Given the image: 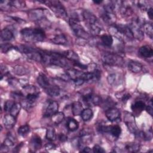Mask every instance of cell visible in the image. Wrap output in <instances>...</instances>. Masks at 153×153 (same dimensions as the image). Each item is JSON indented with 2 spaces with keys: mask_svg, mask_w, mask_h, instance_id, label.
I'll return each instance as SVG.
<instances>
[{
  "mask_svg": "<svg viewBox=\"0 0 153 153\" xmlns=\"http://www.w3.org/2000/svg\"><path fill=\"white\" fill-rule=\"evenodd\" d=\"M102 43L106 47H111L114 42L113 38L111 35H103L100 37Z\"/></svg>",
  "mask_w": 153,
  "mask_h": 153,
  "instance_id": "24",
  "label": "cell"
},
{
  "mask_svg": "<svg viewBox=\"0 0 153 153\" xmlns=\"http://www.w3.org/2000/svg\"><path fill=\"white\" fill-rule=\"evenodd\" d=\"M124 122L126 124L128 130H130L131 133L137 134V128L136 125L134 117L132 114L130 113H127V114H126L124 117Z\"/></svg>",
  "mask_w": 153,
  "mask_h": 153,
  "instance_id": "7",
  "label": "cell"
},
{
  "mask_svg": "<svg viewBox=\"0 0 153 153\" xmlns=\"http://www.w3.org/2000/svg\"><path fill=\"white\" fill-rule=\"evenodd\" d=\"M14 38L13 32L8 28L3 29L1 32V38L2 41H11Z\"/></svg>",
  "mask_w": 153,
  "mask_h": 153,
  "instance_id": "20",
  "label": "cell"
},
{
  "mask_svg": "<svg viewBox=\"0 0 153 153\" xmlns=\"http://www.w3.org/2000/svg\"><path fill=\"white\" fill-rule=\"evenodd\" d=\"M142 26H142L140 22L138 19L133 21L131 25L129 26L132 32L133 38L140 41L142 40L144 37Z\"/></svg>",
  "mask_w": 153,
  "mask_h": 153,
  "instance_id": "6",
  "label": "cell"
},
{
  "mask_svg": "<svg viewBox=\"0 0 153 153\" xmlns=\"http://www.w3.org/2000/svg\"><path fill=\"white\" fill-rule=\"evenodd\" d=\"M29 130L30 127L28 125L22 126L18 128V133L19 134V135L23 136L26 135L29 131Z\"/></svg>",
  "mask_w": 153,
  "mask_h": 153,
  "instance_id": "35",
  "label": "cell"
},
{
  "mask_svg": "<svg viewBox=\"0 0 153 153\" xmlns=\"http://www.w3.org/2000/svg\"><path fill=\"white\" fill-rule=\"evenodd\" d=\"M14 103V102L13 100H7L4 104V111L6 112H10Z\"/></svg>",
  "mask_w": 153,
  "mask_h": 153,
  "instance_id": "38",
  "label": "cell"
},
{
  "mask_svg": "<svg viewBox=\"0 0 153 153\" xmlns=\"http://www.w3.org/2000/svg\"><path fill=\"white\" fill-rule=\"evenodd\" d=\"M59 140L62 142H65L68 139L67 136L65 134H64L63 133H60L59 136Z\"/></svg>",
  "mask_w": 153,
  "mask_h": 153,
  "instance_id": "45",
  "label": "cell"
},
{
  "mask_svg": "<svg viewBox=\"0 0 153 153\" xmlns=\"http://www.w3.org/2000/svg\"><path fill=\"white\" fill-rule=\"evenodd\" d=\"M72 112L74 116H77L81 115L83 111V108L82 104L79 102H74L72 104L71 106Z\"/></svg>",
  "mask_w": 153,
  "mask_h": 153,
  "instance_id": "22",
  "label": "cell"
},
{
  "mask_svg": "<svg viewBox=\"0 0 153 153\" xmlns=\"http://www.w3.org/2000/svg\"><path fill=\"white\" fill-rule=\"evenodd\" d=\"M126 149L130 152H137L139 149V145L136 143H129L126 145Z\"/></svg>",
  "mask_w": 153,
  "mask_h": 153,
  "instance_id": "34",
  "label": "cell"
},
{
  "mask_svg": "<svg viewBox=\"0 0 153 153\" xmlns=\"http://www.w3.org/2000/svg\"><path fill=\"white\" fill-rule=\"evenodd\" d=\"M121 132V129L119 126L118 125L111 126L109 133L114 137L118 138L120 136Z\"/></svg>",
  "mask_w": 153,
  "mask_h": 153,
  "instance_id": "29",
  "label": "cell"
},
{
  "mask_svg": "<svg viewBox=\"0 0 153 153\" xmlns=\"http://www.w3.org/2000/svg\"><path fill=\"white\" fill-rule=\"evenodd\" d=\"M8 73V69L7 68L4 66H2V65H1V79H2V77L4 76H5V75H7V74Z\"/></svg>",
  "mask_w": 153,
  "mask_h": 153,
  "instance_id": "42",
  "label": "cell"
},
{
  "mask_svg": "<svg viewBox=\"0 0 153 153\" xmlns=\"http://www.w3.org/2000/svg\"><path fill=\"white\" fill-rule=\"evenodd\" d=\"M93 151L94 152H98V153H103L105 152V150L98 145H96L93 148Z\"/></svg>",
  "mask_w": 153,
  "mask_h": 153,
  "instance_id": "40",
  "label": "cell"
},
{
  "mask_svg": "<svg viewBox=\"0 0 153 153\" xmlns=\"http://www.w3.org/2000/svg\"><path fill=\"white\" fill-rule=\"evenodd\" d=\"M102 18L103 20L108 25H113L115 24L116 20V16L114 14V12L105 11L102 14Z\"/></svg>",
  "mask_w": 153,
  "mask_h": 153,
  "instance_id": "11",
  "label": "cell"
},
{
  "mask_svg": "<svg viewBox=\"0 0 153 153\" xmlns=\"http://www.w3.org/2000/svg\"><path fill=\"white\" fill-rule=\"evenodd\" d=\"M59 109V104L57 102L51 100L50 101L44 112V116L46 117H52L54 114L57 112Z\"/></svg>",
  "mask_w": 153,
  "mask_h": 153,
  "instance_id": "10",
  "label": "cell"
},
{
  "mask_svg": "<svg viewBox=\"0 0 153 153\" xmlns=\"http://www.w3.org/2000/svg\"><path fill=\"white\" fill-rule=\"evenodd\" d=\"M117 75L116 74H111L107 77V81L110 85H114L117 81Z\"/></svg>",
  "mask_w": 153,
  "mask_h": 153,
  "instance_id": "37",
  "label": "cell"
},
{
  "mask_svg": "<svg viewBox=\"0 0 153 153\" xmlns=\"http://www.w3.org/2000/svg\"><path fill=\"white\" fill-rule=\"evenodd\" d=\"M105 115L110 121H115L120 117V112L116 108H109L105 111Z\"/></svg>",
  "mask_w": 153,
  "mask_h": 153,
  "instance_id": "9",
  "label": "cell"
},
{
  "mask_svg": "<svg viewBox=\"0 0 153 153\" xmlns=\"http://www.w3.org/2000/svg\"><path fill=\"white\" fill-rule=\"evenodd\" d=\"M65 58H66L68 60L74 63L76 62H79V57L78 54L72 50H68L65 51L63 53H62Z\"/></svg>",
  "mask_w": 153,
  "mask_h": 153,
  "instance_id": "16",
  "label": "cell"
},
{
  "mask_svg": "<svg viewBox=\"0 0 153 153\" xmlns=\"http://www.w3.org/2000/svg\"><path fill=\"white\" fill-rule=\"evenodd\" d=\"M45 148L47 150H51L56 148V145L52 143H48L45 145Z\"/></svg>",
  "mask_w": 153,
  "mask_h": 153,
  "instance_id": "43",
  "label": "cell"
},
{
  "mask_svg": "<svg viewBox=\"0 0 153 153\" xmlns=\"http://www.w3.org/2000/svg\"><path fill=\"white\" fill-rule=\"evenodd\" d=\"M45 90L49 96L52 97H56L59 96L61 91L58 86L52 84H50V85L47 87Z\"/></svg>",
  "mask_w": 153,
  "mask_h": 153,
  "instance_id": "19",
  "label": "cell"
},
{
  "mask_svg": "<svg viewBox=\"0 0 153 153\" xmlns=\"http://www.w3.org/2000/svg\"><path fill=\"white\" fill-rule=\"evenodd\" d=\"M128 69L133 73H139L143 69V65L136 61L131 60L128 64Z\"/></svg>",
  "mask_w": 153,
  "mask_h": 153,
  "instance_id": "15",
  "label": "cell"
},
{
  "mask_svg": "<svg viewBox=\"0 0 153 153\" xmlns=\"http://www.w3.org/2000/svg\"><path fill=\"white\" fill-rule=\"evenodd\" d=\"M81 115L83 121H87L92 118L93 115V113L91 109L86 108L85 109H83L82 112L81 114Z\"/></svg>",
  "mask_w": 153,
  "mask_h": 153,
  "instance_id": "26",
  "label": "cell"
},
{
  "mask_svg": "<svg viewBox=\"0 0 153 153\" xmlns=\"http://www.w3.org/2000/svg\"><path fill=\"white\" fill-rule=\"evenodd\" d=\"M138 7L142 10H148V4L146 1H139L138 2Z\"/></svg>",
  "mask_w": 153,
  "mask_h": 153,
  "instance_id": "41",
  "label": "cell"
},
{
  "mask_svg": "<svg viewBox=\"0 0 153 153\" xmlns=\"http://www.w3.org/2000/svg\"><path fill=\"white\" fill-rule=\"evenodd\" d=\"M69 25L72 30H73L76 36L83 39H89L90 35L85 30L84 27L79 24L78 19L74 17L70 18Z\"/></svg>",
  "mask_w": 153,
  "mask_h": 153,
  "instance_id": "3",
  "label": "cell"
},
{
  "mask_svg": "<svg viewBox=\"0 0 153 153\" xmlns=\"http://www.w3.org/2000/svg\"><path fill=\"white\" fill-rule=\"evenodd\" d=\"M45 136H46V138L50 141H53V140H56V134L54 129L51 127H49L47 129Z\"/></svg>",
  "mask_w": 153,
  "mask_h": 153,
  "instance_id": "30",
  "label": "cell"
},
{
  "mask_svg": "<svg viewBox=\"0 0 153 153\" xmlns=\"http://www.w3.org/2000/svg\"><path fill=\"white\" fill-rule=\"evenodd\" d=\"M10 4L11 7L16 8H23L25 6V2L23 1H10Z\"/></svg>",
  "mask_w": 153,
  "mask_h": 153,
  "instance_id": "36",
  "label": "cell"
},
{
  "mask_svg": "<svg viewBox=\"0 0 153 153\" xmlns=\"http://www.w3.org/2000/svg\"><path fill=\"white\" fill-rule=\"evenodd\" d=\"M115 96L118 99L120 100L121 101H122L123 102H126L128 100V99H130L131 97V96L129 93H126L124 91L117 93L115 94Z\"/></svg>",
  "mask_w": 153,
  "mask_h": 153,
  "instance_id": "31",
  "label": "cell"
},
{
  "mask_svg": "<svg viewBox=\"0 0 153 153\" xmlns=\"http://www.w3.org/2000/svg\"><path fill=\"white\" fill-rule=\"evenodd\" d=\"M66 126L69 130L70 131H75L78 129L79 127L78 122L74 118H69L66 123Z\"/></svg>",
  "mask_w": 153,
  "mask_h": 153,
  "instance_id": "25",
  "label": "cell"
},
{
  "mask_svg": "<svg viewBox=\"0 0 153 153\" xmlns=\"http://www.w3.org/2000/svg\"><path fill=\"white\" fill-rule=\"evenodd\" d=\"M82 152H91V149H90V148L89 147L86 146V147L83 148Z\"/></svg>",
  "mask_w": 153,
  "mask_h": 153,
  "instance_id": "47",
  "label": "cell"
},
{
  "mask_svg": "<svg viewBox=\"0 0 153 153\" xmlns=\"http://www.w3.org/2000/svg\"><path fill=\"white\" fill-rule=\"evenodd\" d=\"M51 41L56 44L58 45H66L68 44V39L66 36L63 33H59L56 35L52 39Z\"/></svg>",
  "mask_w": 153,
  "mask_h": 153,
  "instance_id": "17",
  "label": "cell"
},
{
  "mask_svg": "<svg viewBox=\"0 0 153 153\" xmlns=\"http://www.w3.org/2000/svg\"><path fill=\"white\" fill-rule=\"evenodd\" d=\"M42 62L48 65H54L61 68L70 66L68 60L60 53L42 51Z\"/></svg>",
  "mask_w": 153,
  "mask_h": 153,
  "instance_id": "1",
  "label": "cell"
},
{
  "mask_svg": "<svg viewBox=\"0 0 153 153\" xmlns=\"http://www.w3.org/2000/svg\"><path fill=\"white\" fill-rule=\"evenodd\" d=\"M36 81L39 85L44 90H45L47 87H48L51 84L50 83V81L47 76L44 74H42V73H41L39 74V75L37 77Z\"/></svg>",
  "mask_w": 153,
  "mask_h": 153,
  "instance_id": "12",
  "label": "cell"
},
{
  "mask_svg": "<svg viewBox=\"0 0 153 153\" xmlns=\"http://www.w3.org/2000/svg\"><path fill=\"white\" fill-rule=\"evenodd\" d=\"M44 10L42 8H35L28 11V17L30 20L38 21L45 17Z\"/></svg>",
  "mask_w": 153,
  "mask_h": 153,
  "instance_id": "8",
  "label": "cell"
},
{
  "mask_svg": "<svg viewBox=\"0 0 153 153\" xmlns=\"http://www.w3.org/2000/svg\"><path fill=\"white\" fill-rule=\"evenodd\" d=\"M20 33L27 42H41L45 38V33L41 28L25 27L21 30Z\"/></svg>",
  "mask_w": 153,
  "mask_h": 153,
  "instance_id": "2",
  "label": "cell"
},
{
  "mask_svg": "<svg viewBox=\"0 0 153 153\" xmlns=\"http://www.w3.org/2000/svg\"><path fill=\"white\" fill-rule=\"evenodd\" d=\"M64 118V113L62 112H57L51 117V121L54 124L58 125L63 121Z\"/></svg>",
  "mask_w": 153,
  "mask_h": 153,
  "instance_id": "23",
  "label": "cell"
},
{
  "mask_svg": "<svg viewBox=\"0 0 153 153\" xmlns=\"http://www.w3.org/2000/svg\"><path fill=\"white\" fill-rule=\"evenodd\" d=\"M41 2L45 4L47 6H48L51 10L59 17L63 19H66L68 17V14L65 7L59 1H42Z\"/></svg>",
  "mask_w": 153,
  "mask_h": 153,
  "instance_id": "4",
  "label": "cell"
},
{
  "mask_svg": "<svg viewBox=\"0 0 153 153\" xmlns=\"http://www.w3.org/2000/svg\"><path fill=\"white\" fill-rule=\"evenodd\" d=\"M3 123L6 128H11L15 125L16 117L12 115L11 114L5 115L3 118Z\"/></svg>",
  "mask_w": 153,
  "mask_h": 153,
  "instance_id": "13",
  "label": "cell"
},
{
  "mask_svg": "<svg viewBox=\"0 0 153 153\" xmlns=\"http://www.w3.org/2000/svg\"><path fill=\"white\" fill-rule=\"evenodd\" d=\"M102 60L105 64L109 66H121L124 63V60L121 56L112 53L104 54L102 56Z\"/></svg>",
  "mask_w": 153,
  "mask_h": 153,
  "instance_id": "5",
  "label": "cell"
},
{
  "mask_svg": "<svg viewBox=\"0 0 153 153\" xmlns=\"http://www.w3.org/2000/svg\"><path fill=\"white\" fill-rule=\"evenodd\" d=\"M21 108H22L21 103H15L10 111V114H11L14 117H16L20 112Z\"/></svg>",
  "mask_w": 153,
  "mask_h": 153,
  "instance_id": "32",
  "label": "cell"
},
{
  "mask_svg": "<svg viewBox=\"0 0 153 153\" xmlns=\"http://www.w3.org/2000/svg\"><path fill=\"white\" fill-rule=\"evenodd\" d=\"M42 146V140L39 136L35 135L30 140V147L33 151L39 149Z\"/></svg>",
  "mask_w": 153,
  "mask_h": 153,
  "instance_id": "18",
  "label": "cell"
},
{
  "mask_svg": "<svg viewBox=\"0 0 153 153\" xmlns=\"http://www.w3.org/2000/svg\"><path fill=\"white\" fill-rule=\"evenodd\" d=\"M16 139V137L11 134V133H8L6 139L4 140V145L6 147H11L14 145Z\"/></svg>",
  "mask_w": 153,
  "mask_h": 153,
  "instance_id": "27",
  "label": "cell"
},
{
  "mask_svg": "<svg viewBox=\"0 0 153 153\" xmlns=\"http://www.w3.org/2000/svg\"><path fill=\"white\" fill-rule=\"evenodd\" d=\"M14 48V47L8 44V43H5V44H2L1 45V51L4 53H6L7 51H8V50H10L11 48Z\"/></svg>",
  "mask_w": 153,
  "mask_h": 153,
  "instance_id": "39",
  "label": "cell"
},
{
  "mask_svg": "<svg viewBox=\"0 0 153 153\" xmlns=\"http://www.w3.org/2000/svg\"><path fill=\"white\" fill-rule=\"evenodd\" d=\"M145 109H146V112H147L149 115H151V116L152 115L153 108H152V104L149 105H148V106H146V107H145Z\"/></svg>",
  "mask_w": 153,
  "mask_h": 153,
  "instance_id": "44",
  "label": "cell"
},
{
  "mask_svg": "<svg viewBox=\"0 0 153 153\" xmlns=\"http://www.w3.org/2000/svg\"><path fill=\"white\" fill-rule=\"evenodd\" d=\"M139 54L145 58H150L152 56L153 50L149 45H143L140 47L139 50Z\"/></svg>",
  "mask_w": 153,
  "mask_h": 153,
  "instance_id": "14",
  "label": "cell"
},
{
  "mask_svg": "<svg viewBox=\"0 0 153 153\" xmlns=\"http://www.w3.org/2000/svg\"><path fill=\"white\" fill-rule=\"evenodd\" d=\"M145 107L146 105L144 102L142 100H137L131 105V108L134 113L139 114L144 109H145Z\"/></svg>",
  "mask_w": 153,
  "mask_h": 153,
  "instance_id": "21",
  "label": "cell"
},
{
  "mask_svg": "<svg viewBox=\"0 0 153 153\" xmlns=\"http://www.w3.org/2000/svg\"><path fill=\"white\" fill-rule=\"evenodd\" d=\"M14 72L17 75H22L26 74L28 72H27V69L25 68H24L23 66L18 65V66H16L14 68Z\"/></svg>",
  "mask_w": 153,
  "mask_h": 153,
  "instance_id": "33",
  "label": "cell"
},
{
  "mask_svg": "<svg viewBox=\"0 0 153 153\" xmlns=\"http://www.w3.org/2000/svg\"><path fill=\"white\" fill-rule=\"evenodd\" d=\"M148 16L149 17L151 20H152V16H153V12H152V8L149 7L148 9Z\"/></svg>",
  "mask_w": 153,
  "mask_h": 153,
  "instance_id": "46",
  "label": "cell"
},
{
  "mask_svg": "<svg viewBox=\"0 0 153 153\" xmlns=\"http://www.w3.org/2000/svg\"><path fill=\"white\" fill-rule=\"evenodd\" d=\"M94 2L95 3V4H100V3H102V1H94Z\"/></svg>",
  "mask_w": 153,
  "mask_h": 153,
  "instance_id": "48",
  "label": "cell"
},
{
  "mask_svg": "<svg viewBox=\"0 0 153 153\" xmlns=\"http://www.w3.org/2000/svg\"><path fill=\"white\" fill-rule=\"evenodd\" d=\"M142 27L143 30L145 31V32L147 34V35L151 38L152 39L153 36V26L152 23H145L143 25Z\"/></svg>",
  "mask_w": 153,
  "mask_h": 153,
  "instance_id": "28",
  "label": "cell"
}]
</instances>
